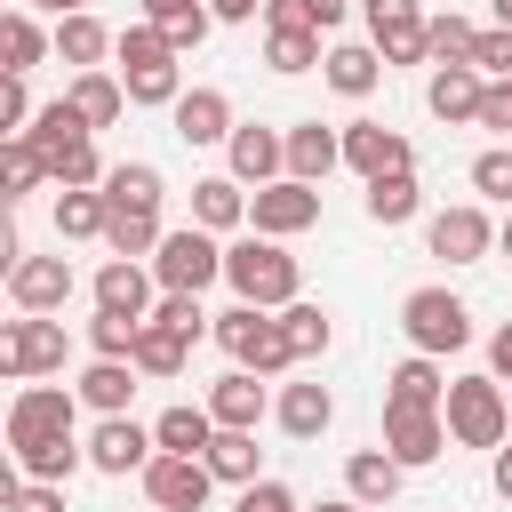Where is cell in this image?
<instances>
[{"label": "cell", "mask_w": 512, "mask_h": 512, "mask_svg": "<svg viewBox=\"0 0 512 512\" xmlns=\"http://www.w3.org/2000/svg\"><path fill=\"white\" fill-rule=\"evenodd\" d=\"M224 280H232V296H240V304H264V312L296 304V288H304L296 256H288L272 232H248V240H232V248H224Z\"/></svg>", "instance_id": "6da1fadb"}, {"label": "cell", "mask_w": 512, "mask_h": 512, "mask_svg": "<svg viewBox=\"0 0 512 512\" xmlns=\"http://www.w3.org/2000/svg\"><path fill=\"white\" fill-rule=\"evenodd\" d=\"M208 336L232 352V368H256V376L296 368V344H288L280 312H264V304H232V312H216V328H208Z\"/></svg>", "instance_id": "7a4b0ae2"}, {"label": "cell", "mask_w": 512, "mask_h": 512, "mask_svg": "<svg viewBox=\"0 0 512 512\" xmlns=\"http://www.w3.org/2000/svg\"><path fill=\"white\" fill-rule=\"evenodd\" d=\"M440 416H448V440L456 448H504V432H512L504 376H456L448 400H440Z\"/></svg>", "instance_id": "3957f363"}, {"label": "cell", "mask_w": 512, "mask_h": 512, "mask_svg": "<svg viewBox=\"0 0 512 512\" xmlns=\"http://www.w3.org/2000/svg\"><path fill=\"white\" fill-rule=\"evenodd\" d=\"M72 416H80V392L72 384H40V376L16 384V400H8V456L40 448V440H64Z\"/></svg>", "instance_id": "277c9868"}, {"label": "cell", "mask_w": 512, "mask_h": 512, "mask_svg": "<svg viewBox=\"0 0 512 512\" xmlns=\"http://www.w3.org/2000/svg\"><path fill=\"white\" fill-rule=\"evenodd\" d=\"M56 368H64V320L56 312H16L0 328V376L32 384V376H56Z\"/></svg>", "instance_id": "5b68a950"}, {"label": "cell", "mask_w": 512, "mask_h": 512, "mask_svg": "<svg viewBox=\"0 0 512 512\" xmlns=\"http://www.w3.org/2000/svg\"><path fill=\"white\" fill-rule=\"evenodd\" d=\"M152 272H160V288L200 296L208 280H224V248H216V232H208V224H184V232H168V240L152 248Z\"/></svg>", "instance_id": "8992f818"}, {"label": "cell", "mask_w": 512, "mask_h": 512, "mask_svg": "<svg viewBox=\"0 0 512 512\" xmlns=\"http://www.w3.org/2000/svg\"><path fill=\"white\" fill-rule=\"evenodd\" d=\"M400 328H408V344L432 352V360L472 344V312H464V296H448V288H416V296L400 304Z\"/></svg>", "instance_id": "52a82bcc"}, {"label": "cell", "mask_w": 512, "mask_h": 512, "mask_svg": "<svg viewBox=\"0 0 512 512\" xmlns=\"http://www.w3.org/2000/svg\"><path fill=\"white\" fill-rule=\"evenodd\" d=\"M248 224L272 232V240L312 232V224H320V184H304V176H272V184H256V192H248Z\"/></svg>", "instance_id": "ba28073f"}, {"label": "cell", "mask_w": 512, "mask_h": 512, "mask_svg": "<svg viewBox=\"0 0 512 512\" xmlns=\"http://www.w3.org/2000/svg\"><path fill=\"white\" fill-rule=\"evenodd\" d=\"M208 488H216L208 456H168V448H160V456L144 464V504H160V512H200Z\"/></svg>", "instance_id": "9c48e42d"}, {"label": "cell", "mask_w": 512, "mask_h": 512, "mask_svg": "<svg viewBox=\"0 0 512 512\" xmlns=\"http://www.w3.org/2000/svg\"><path fill=\"white\" fill-rule=\"evenodd\" d=\"M368 16V40L384 64H432L424 56V0H360Z\"/></svg>", "instance_id": "30bf717a"}, {"label": "cell", "mask_w": 512, "mask_h": 512, "mask_svg": "<svg viewBox=\"0 0 512 512\" xmlns=\"http://www.w3.org/2000/svg\"><path fill=\"white\" fill-rule=\"evenodd\" d=\"M424 248H432L440 264H480V256L496 248V224H488V208L456 200V208H440V216L424 224Z\"/></svg>", "instance_id": "8fae6325"}, {"label": "cell", "mask_w": 512, "mask_h": 512, "mask_svg": "<svg viewBox=\"0 0 512 512\" xmlns=\"http://www.w3.org/2000/svg\"><path fill=\"white\" fill-rule=\"evenodd\" d=\"M384 448L416 472V464H432L440 448H448V416L440 408H408V400H384Z\"/></svg>", "instance_id": "7c38bea8"}, {"label": "cell", "mask_w": 512, "mask_h": 512, "mask_svg": "<svg viewBox=\"0 0 512 512\" xmlns=\"http://www.w3.org/2000/svg\"><path fill=\"white\" fill-rule=\"evenodd\" d=\"M152 456H160V440H152V424H136V416H104V424L88 432V464H96V472H112V480L144 472Z\"/></svg>", "instance_id": "4fadbf2b"}, {"label": "cell", "mask_w": 512, "mask_h": 512, "mask_svg": "<svg viewBox=\"0 0 512 512\" xmlns=\"http://www.w3.org/2000/svg\"><path fill=\"white\" fill-rule=\"evenodd\" d=\"M224 160H232V176H240V184H272V176H288V128L240 120V128L224 136Z\"/></svg>", "instance_id": "5bb4252c"}, {"label": "cell", "mask_w": 512, "mask_h": 512, "mask_svg": "<svg viewBox=\"0 0 512 512\" xmlns=\"http://www.w3.org/2000/svg\"><path fill=\"white\" fill-rule=\"evenodd\" d=\"M344 168H360V184H368V176H400V168H416V152H408L400 128H384V120H352V128H344Z\"/></svg>", "instance_id": "9a60e30c"}, {"label": "cell", "mask_w": 512, "mask_h": 512, "mask_svg": "<svg viewBox=\"0 0 512 512\" xmlns=\"http://www.w3.org/2000/svg\"><path fill=\"white\" fill-rule=\"evenodd\" d=\"M8 304H16V312H64V304H72V264H64V256H24V264H8Z\"/></svg>", "instance_id": "2e32d148"}, {"label": "cell", "mask_w": 512, "mask_h": 512, "mask_svg": "<svg viewBox=\"0 0 512 512\" xmlns=\"http://www.w3.org/2000/svg\"><path fill=\"white\" fill-rule=\"evenodd\" d=\"M480 96H488V80H480V64H432V80H424V104H432V120H448V128H480Z\"/></svg>", "instance_id": "e0dca14e"}, {"label": "cell", "mask_w": 512, "mask_h": 512, "mask_svg": "<svg viewBox=\"0 0 512 512\" xmlns=\"http://www.w3.org/2000/svg\"><path fill=\"white\" fill-rule=\"evenodd\" d=\"M160 288V272H144V256H112L104 272H96V312H136V320H152V296Z\"/></svg>", "instance_id": "ac0fdd59"}, {"label": "cell", "mask_w": 512, "mask_h": 512, "mask_svg": "<svg viewBox=\"0 0 512 512\" xmlns=\"http://www.w3.org/2000/svg\"><path fill=\"white\" fill-rule=\"evenodd\" d=\"M168 120H176V136H184V144H224V136L240 128L224 88H184V96L168 104Z\"/></svg>", "instance_id": "d6986e66"}, {"label": "cell", "mask_w": 512, "mask_h": 512, "mask_svg": "<svg viewBox=\"0 0 512 512\" xmlns=\"http://www.w3.org/2000/svg\"><path fill=\"white\" fill-rule=\"evenodd\" d=\"M384 72H392V64L376 56V40H336V48H328V64H320V80H328L336 96H352V104H360V96H376V80H384Z\"/></svg>", "instance_id": "ffe728a7"}, {"label": "cell", "mask_w": 512, "mask_h": 512, "mask_svg": "<svg viewBox=\"0 0 512 512\" xmlns=\"http://www.w3.org/2000/svg\"><path fill=\"white\" fill-rule=\"evenodd\" d=\"M208 416H216L224 432H256V424H264V376H256V368L216 376V384H208Z\"/></svg>", "instance_id": "44dd1931"}, {"label": "cell", "mask_w": 512, "mask_h": 512, "mask_svg": "<svg viewBox=\"0 0 512 512\" xmlns=\"http://www.w3.org/2000/svg\"><path fill=\"white\" fill-rule=\"evenodd\" d=\"M400 480H408V464L392 456V448H360V456H344V496H360V504H392L400 496Z\"/></svg>", "instance_id": "7402d4cb"}, {"label": "cell", "mask_w": 512, "mask_h": 512, "mask_svg": "<svg viewBox=\"0 0 512 512\" xmlns=\"http://www.w3.org/2000/svg\"><path fill=\"white\" fill-rule=\"evenodd\" d=\"M192 224H208V232H240L248 224V184L224 168V176H200L192 184Z\"/></svg>", "instance_id": "603a6c76"}, {"label": "cell", "mask_w": 512, "mask_h": 512, "mask_svg": "<svg viewBox=\"0 0 512 512\" xmlns=\"http://www.w3.org/2000/svg\"><path fill=\"white\" fill-rule=\"evenodd\" d=\"M152 440H160L168 456H208V440H216L208 400H176V408H160V416H152Z\"/></svg>", "instance_id": "cb8c5ba5"}, {"label": "cell", "mask_w": 512, "mask_h": 512, "mask_svg": "<svg viewBox=\"0 0 512 512\" xmlns=\"http://www.w3.org/2000/svg\"><path fill=\"white\" fill-rule=\"evenodd\" d=\"M24 136H32V144H40V160L56 168V160H64V152H72L80 136H96V128L80 120V104H72V96H48V104L32 112V128H24Z\"/></svg>", "instance_id": "d4e9b609"}, {"label": "cell", "mask_w": 512, "mask_h": 512, "mask_svg": "<svg viewBox=\"0 0 512 512\" xmlns=\"http://www.w3.org/2000/svg\"><path fill=\"white\" fill-rule=\"evenodd\" d=\"M328 168H344V136H336V128H320V120H296V128H288V176L320 184Z\"/></svg>", "instance_id": "484cf974"}, {"label": "cell", "mask_w": 512, "mask_h": 512, "mask_svg": "<svg viewBox=\"0 0 512 512\" xmlns=\"http://www.w3.org/2000/svg\"><path fill=\"white\" fill-rule=\"evenodd\" d=\"M136 376H144L136 360H88L72 392H80V400H88L96 416H128V392H136Z\"/></svg>", "instance_id": "4316f807"}, {"label": "cell", "mask_w": 512, "mask_h": 512, "mask_svg": "<svg viewBox=\"0 0 512 512\" xmlns=\"http://www.w3.org/2000/svg\"><path fill=\"white\" fill-rule=\"evenodd\" d=\"M336 424V392L328 384H280V432L288 440H320Z\"/></svg>", "instance_id": "83f0119b"}, {"label": "cell", "mask_w": 512, "mask_h": 512, "mask_svg": "<svg viewBox=\"0 0 512 512\" xmlns=\"http://www.w3.org/2000/svg\"><path fill=\"white\" fill-rule=\"evenodd\" d=\"M112 48H120V32H104L88 8H80V16H56V56H64L72 72H96Z\"/></svg>", "instance_id": "f1b7e54d"}, {"label": "cell", "mask_w": 512, "mask_h": 512, "mask_svg": "<svg viewBox=\"0 0 512 512\" xmlns=\"http://www.w3.org/2000/svg\"><path fill=\"white\" fill-rule=\"evenodd\" d=\"M48 48H56V32H40V24H32V8H8V16H0V72H16V80H24Z\"/></svg>", "instance_id": "f546056e"}, {"label": "cell", "mask_w": 512, "mask_h": 512, "mask_svg": "<svg viewBox=\"0 0 512 512\" xmlns=\"http://www.w3.org/2000/svg\"><path fill=\"white\" fill-rule=\"evenodd\" d=\"M264 64L272 72H320V32L312 24H264Z\"/></svg>", "instance_id": "4dcf8cb0"}, {"label": "cell", "mask_w": 512, "mask_h": 512, "mask_svg": "<svg viewBox=\"0 0 512 512\" xmlns=\"http://www.w3.org/2000/svg\"><path fill=\"white\" fill-rule=\"evenodd\" d=\"M64 96L80 104V120H88V128H112V120L128 112V88H120L104 64H96V72H72V88H64Z\"/></svg>", "instance_id": "1f68e13d"}, {"label": "cell", "mask_w": 512, "mask_h": 512, "mask_svg": "<svg viewBox=\"0 0 512 512\" xmlns=\"http://www.w3.org/2000/svg\"><path fill=\"white\" fill-rule=\"evenodd\" d=\"M360 208H368V224H384V232H392V224H408V216L424 208L416 168H400V176H368V200H360Z\"/></svg>", "instance_id": "d6a6232c"}, {"label": "cell", "mask_w": 512, "mask_h": 512, "mask_svg": "<svg viewBox=\"0 0 512 512\" xmlns=\"http://www.w3.org/2000/svg\"><path fill=\"white\" fill-rule=\"evenodd\" d=\"M384 384H392L384 400H408V408H440V400H448V376H440V360H432V352H408Z\"/></svg>", "instance_id": "836d02e7"}, {"label": "cell", "mask_w": 512, "mask_h": 512, "mask_svg": "<svg viewBox=\"0 0 512 512\" xmlns=\"http://www.w3.org/2000/svg\"><path fill=\"white\" fill-rule=\"evenodd\" d=\"M256 464H264L256 432H224V424H216V440H208V472H216L224 488H248V480H264Z\"/></svg>", "instance_id": "e575fe53"}, {"label": "cell", "mask_w": 512, "mask_h": 512, "mask_svg": "<svg viewBox=\"0 0 512 512\" xmlns=\"http://www.w3.org/2000/svg\"><path fill=\"white\" fill-rule=\"evenodd\" d=\"M104 200H112V208H160L168 184H160L152 160H120V168H104Z\"/></svg>", "instance_id": "d590c367"}, {"label": "cell", "mask_w": 512, "mask_h": 512, "mask_svg": "<svg viewBox=\"0 0 512 512\" xmlns=\"http://www.w3.org/2000/svg\"><path fill=\"white\" fill-rule=\"evenodd\" d=\"M104 224H112L104 184L96 192H56V240H104Z\"/></svg>", "instance_id": "8d00e7d4"}, {"label": "cell", "mask_w": 512, "mask_h": 512, "mask_svg": "<svg viewBox=\"0 0 512 512\" xmlns=\"http://www.w3.org/2000/svg\"><path fill=\"white\" fill-rule=\"evenodd\" d=\"M472 40H480L472 16H456V8L424 16V56H432V64H472Z\"/></svg>", "instance_id": "74e56055"}, {"label": "cell", "mask_w": 512, "mask_h": 512, "mask_svg": "<svg viewBox=\"0 0 512 512\" xmlns=\"http://www.w3.org/2000/svg\"><path fill=\"white\" fill-rule=\"evenodd\" d=\"M32 184H48V160H40V144H32V136H8V144H0V200L16 208Z\"/></svg>", "instance_id": "f35d334b"}, {"label": "cell", "mask_w": 512, "mask_h": 512, "mask_svg": "<svg viewBox=\"0 0 512 512\" xmlns=\"http://www.w3.org/2000/svg\"><path fill=\"white\" fill-rule=\"evenodd\" d=\"M168 232H160V208H112V224H104V248L112 256H152Z\"/></svg>", "instance_id": "ab89813d"}, {"label": "cell", "mask_w": 512, "mask_h": 512, "mask_svg": "<svg viewBox=\"0 0 512 512\" xmlns=\"http://www.w3.org/2000/svg\"><path fill=\"white\" fill-rule=\"evenodd\" d=\"M144 376H184V360H192V336H176V328H160V320H144V336H136V352H128Z\"/></svg>", "instance_id": "60d3db41"}, {"label": "cell", "mask_w": 512, "mask_h": 512, "mask_svg": "<svg viewBox=\"0 0 512 512\" xmlns=\"http://www.w3.org/2000/svg\"><path fill=\"white\" fill-rule=\"evenodd\" d=\"M120 88H128V104H176L184 96V72H176V56H160V64H136V72H120Z\"/></svg>", "instance_id": "b9f144b4"}, {"label": "cell", "mask_w": 512, "mask_h": 512, "mask_svg": "<svg viewBox=\"0 0 512 512\" xmlns=\"http://www.w3.org/2000/svg\"><path fill=\"white\" fill-rule=\"evenodd\" d=\"M280 328H288V344H296V360H320V352L336 344V328H328V312H320V304H304V296H296V304H280Z\"/></svg>", "instance_id": "7bdbcfd3"}, {"label": "cell", "mask_w": 512, "mask_h": 512, "mask_svg": "<svg viewBox=\"0 0 512 512\" xmlns=\"http://www.w3.org/2000/svg\"><path fill=\"white\" fill-rule=\"evenodd\" d=\"M136 336H144L136 312H96V320H88V352H96V360H128Z\"/></svg>", "instance_id": "ee69618b"}, {"label": "cell", "mask_w": 512, "mask_h": 512, "mask_svg": "<svg viewBox=\"0 0 512 512\" xmlns=\"http://www.w3.org/2000/svg\"><path fill=\"white\" fill-rule=\"evenodd\" d=\"M0 512H64V480L8 472V480H0Z\"/></svg>", "instance_id": "f6af8a7d"}, {"label": "cell", "mask_w": 512, "mask_h": 512, "mask_svg": "<svg viewBox=\"0 0 512 512\" xmlns=\"http://www.w3.org/2000/svg\"><path fill=\"white\" fill-rule=\"evenodd\" d=\"M352 0H264V24H312V32H336Z\"/></svg>", "instance_id": "bcb514c9"}, {"label": "cell", "mask_w": 512, "mask_h": 512, "mask_svg": "<svg viewBox=\"0 0 512 512\" xmlns=\"http://www.w3.org/2000/svg\"><path fill=\"white\" fill-rule=\"evenodd\" d=\"M472 192H480V200H504V208H512V144H488V152L472 160Z\"/></svg>", "instance_id": "7dc6e473"}, {"label": "cell", "mask_w": 512, "mask_h": 512, "mask_svg": "<svg viewBox=\"0 0 512 512\" xmlns=\"http://www.w3.org/2000/svg\"><path fill=\"white\" fill-rule=\"evenodd\" d=\"M112 56H120V72H136V64H160V56H176V48H168V32H160V24H128Z\"/></svg>", "instance_id": "c3c4849f"}, {"label": "cell", "mask_w": 512, "mask_h": 512, "mask_svg": "<svg viewBox=\"0 0 512 512\" xmlns=\"http://www.w3.org/2000/svg\"><path fill=\"white\" fill-rule=\"evenodd\" d=\"M152 320L160 328H176V336H208V312H200V296H176V288H160V304H152Z\"/></svg>", "instance_id": "681fc988"}, {"label": "cell", "mask_w": 512, "mask_h": 512, "mask_svg": "<svg viewBox=\"0 0 512 512\" xmlns=\"http://www.w3.org/2000/svg\"><path fill=\"white\" fill-rule=\"evenodd\" d=\"M232 512H304V504H296L288 480H248V488L232 496Z\"/></svg>", "instance_id": "f907efd6"}, {"label": "cell", "mask_w": 512, "mask_h": 512, "mask_svg": "<svg viewBox=\"0 0 512 512\" xmlns=\"http://www.w3.org/2000/svg\"><path fill=\"white\" fill-rule=\"evenodd\" d=\"M472 64H480V72H496V80H512V32H504V24H488V32L472 40Z\"/></svg>", "instance_id": "816d5d0a"}, {"label": "cell", "mask_w": 512, "mask_h": 512, "mask_svg": "<svg viewBox=\"0 0 512 512\" xmlns=\"http://www.w3.org/2000/svg\"><path fill=\"white\" fill-rule=\"evenodd\" d=\"M32 112H40V104H32V88L8 72V88H0V128H8V136H24V128H32Z\"/></svg>", "instance_id": "f5cc1de1"}, {"label": "cell", "mask_w": 512, "mask_h": 512, "mask_svg": "<svg viewBox=\"0 0 512 512\" xmlns=\"http://www.w3.org/2000/svg\"><path fill=\"white\" fill-rule=\"evenodd\" d=\"M208 24H216V8H200V16H176V24H160V32H168V48H176V56H192V48L208 40Z\"/></svg>", "instance_id": "db71d44e"}, {"label": "cell", "mask_w": 512, "mask_h": 512, "mask_svg": "<svg viewBox=\"0 0 512 512\" xmlns=\"http://www.w3.org/2000/svg\"><path fill=\"white\" fill-rule=\"evenodd\" d=\"M480 128L512 136V88H504V80H488V96H480Z\"/></svg>", "instance_id": "11a10c76"}, {"label": "cell", "mask_w": 512, "mask_h": 512, "mask_svg": "<svg viewBox=\"0 0 512 512\" xmlns=\"http://www.w3.org/2000/svg\"><path fill=\"white\" fill-rule=\"evenodd\" d=\"M144 8V24H176V16H200L208 0H136Z\"/></svg>", "instance_id": "9f6ffc18"}, {"label": "cell", "mask_w": 512, "mask_h": 512, "mask_svg": "<svg viewBox=\"0 0 512 512\" xmlns=\"http://www.w3.org/2000/svg\"><path fill=\"white\" fill-rule=\"evenodd\" d=\"M488 376H504V384H512V320L488 336Z\"/></svg>", "instance_id": "6f0895ef"}, {"label": "cell", "mask_w": 512, "mask_h": 512, "mask_svg": "<svg viewBox=\"0 0 512 512\" xmlns=\"http://www.w3.org/2000/svg\"><path fill=\"white\" fill-rule=\"evenodd\" d=\"M208 8H216V24H248L264 0H208Z\"/></svg>", "instance_id": "680465c9"}, {"label": "cell", "mask_w": 512, "mask_h": 512, "mask_svg": "<svg viewBox=\"0 0 512 512\" xmlns=\"http://www.w3.org/2000/svg\"><path fill=\"white\" fill-rule=\"evenodd\" d=\"M496 496L512 504V448H496Z\"/></svg>", "instance_id": "91938a15"}, {"label": "cell", "mask_w": 512, "mask_h": 512, "mask_svg": "<svg viewBox=\"0 0 512 512\" xmlns=\"http://www.w3.org/2000/svg\"><path fill=\"white\" fill-rule=\"evenodd\" d=\"M312 512H376V504H360V496H328V504H312Z\"/></svg>", "instance_id": "94428289"}, {"label": "cell", "mask_w": 512, "mask_h": 512, "mask_svg": "<svg viewBox=\"0 0 512 512\" xmlns=\"http://www.w3.org/2000/svg\"><path fill=\"white\" fill-rule=\"evenodd\" d=\"M32 8H48V16H80L88 0H32Z\"/></svg>", "instance_id": "6125c7cd"}, {"label": "cell", "mask_w": 512, "mask_h": 512, "mask_svg": "<svg viewBox=\"0 0 512 512\" xmlns=\"http://www.w3.org/2000/svg\"><path fill=\"white\" fill-rule=\"evenodd\" d=\"M496 248H504V256H512V208H504V224H496Z\"/></svg>", "instance_id": "be15d7a7"}, {"label": "cell", "mask_w": 512, "mask_h": 512, "mask_svg": "<svg viewBox=\"0 0 512 512\" xmlns=\"http://www.w3.org/2000/svg\"><path fill=\"white\" fill-rule=\"evenodd\" d=\"M488 8H496V24H504V32H512V0H488Z\"/></svg>", "instance_id": "e7e4bbea"}, {"label": "cell", "mask_w": 512, "mask_h": 512, "mask_svg": "<svg viewBox=\"0 0 512 512\" xmlns=\"http://www.w3.org/2000/svg\"><path fill=\"white\" fill-rule=\"evenodd\" d=\"M504 88H512V80H504Z\"/></svg>", "instance_id": "03108f58"}, {"label": "cell", "mask_w": 512, "mask_h": 512, "mask_svg": "<svg viewBox=\"0 0 512 512\" xmlns=\"http://www.w3.org/2000/svg\"><path fill=\"white\" fill-rule=\"evenodd\" d=\"M152 512H160V504H152Z\"/></svg>", "instance_id": "003e7915"}]
</instances>
